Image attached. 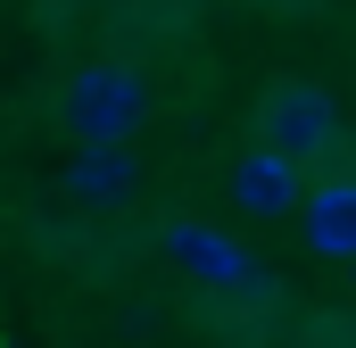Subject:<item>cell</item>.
Here are the masks:
<instances>
[{
  "instance_id": "cell-1",
  "label": "cell",
  "mask_w": 356,
  "mask_h": 348,
  "mask_svg": "<svg viewBox=\"0 0 356 348\" xmlns=\"http://www.w3.org/2000/svg\"><path fill=\"white\" fill-rule=\"evenodd\" d=\"M58 125H67L75 141H133V133L149 125V84H141V67H124V58H83V67H67V84H58Z\"/></svg>"
},
{
  "instance_id": "cell-2",
  "label": "cell",
  "mask_w": 356,
  "mask_h": 348,
  "mask_svg": "<svg viewBox=\"0 0 356 348\" xmlns=\"http://www.w3.org/2000/svg\"><path fill=\"white\" fill-rule=\"evenodd\" d=\"M257 141L266 150H282L290 166H307V158H332L340 150V108H332V91L323 84H273L266 100H257Z\"/></svg>"
},
{
  "instance_id": "cell-3",
  "label": "cell",
  "mask_w": 356,
  "mask_h": 348,
  "mask_svg": "<svg viewBox=\"0 0 356 348\" xmlns=\"http://www.w3.org/2000/svg\"><path fill=\"white\" fill-rule=\"evenodd\" d=\"M58 191L91 207V216H108V207H124L133 191H141V158H133V141H75V158L58 166Z\"/></svg>"
},
{
  "instance_id": "cell-4",
  "label": "cell",
  "mask_w": 356,
  "mask_h": 348,
  "mask_svg": "<svg viewBox=\"0 0 356 348\" xmlns=\"http://www.w3.org/2000/svg\"><path fill=\"white\" fill-rule=\"evenodd\" d=\"M158 258H175L191 282H207V290H232L241 274H249V249L232 241V232H216L207 216H175V224H158Z\"/></svg>"
},
{
  "instance_id": "cell-5",
  "label": "cell",
  "mask_w": 356,
  "mask_h": 348,
  "mask_svg": "<svg viewBox=\"0 0 356 348\" xmlns=\"http://www.w3.org/2000/svg\"><path fill=\"white\" fill-rule=\"evenodd\" d=\"M224 191H232V207L241 216H257V224H273V216H290L298 207V191H307V166H290L282 150H241L232 158V174H224Z\"/></svg>"
},
{
  "instance_id": "cell-6",
  "label": "cell",
  "mask_w": 356,
  "mask_h": 348,
  "mask_svg": "<svg viewBox=\"0 0 356 348\" xmlns=\"http://www.w3.org/2000/svg\"><path fill=\"white\" fill-rule=\"evenodd\" d=\"M298 224H307V249L315 258H356V174H332L315 191H298Z\"/></svg>"
},
{
  "instance_id": "cell-7",
  "label": "cell",
  "mask_w": 356,
  "mask_h": 348,
  "mask_svg": "<svg viewBox=\"0 0 356 348\" xmlns=\"http://www.w3.org/2000/svg\"><path fill=\"white\" fill-rule=\"evenodd\" d=\"M348 265H356V258H348Z\"/></svg>"
}]
</instances>
